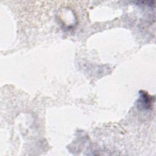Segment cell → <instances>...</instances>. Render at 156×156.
I'll list each match as a JSON object with an SVG mask.
<instances>
[{
	"mask_svg": "<svg viewBox=\"0 0 156 156\" xmlns=\"http://www.w3.org/2000/svg\"><path fill=\"white\" fill-rule=\"evenodd\" d=\"M140 98L137 102L138 107L141 109L147 110L152 107L154 98L149 96L146 92L140 91Z\"/></svg>",
	"mask_w": 156,
	"mask_h": 156,
	"instance_id": "obj_1",
	"label": "cell"
}]
</instances>
